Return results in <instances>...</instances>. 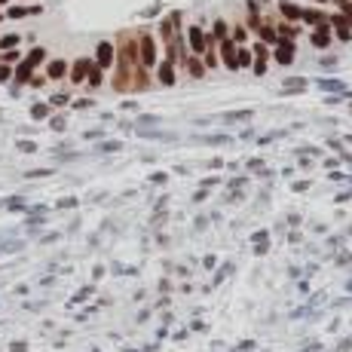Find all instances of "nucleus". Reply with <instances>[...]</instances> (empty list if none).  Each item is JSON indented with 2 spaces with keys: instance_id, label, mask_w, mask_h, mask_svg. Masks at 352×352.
Wrapping results in <instances>:
<instances>
[{
  "instance_id": "13",
  "label": "nucleus",
  "mask_w": 352,
  "mask_h": 352,
  "mask_svg": "<svg viewBox=\"0 0 352 352\" xmlns=\"http://www.w3.org/2000/svg\"><path fill=\"white\" fill-rule=\"evenodd\" d=\"M184 64H190V74H193V77H199V74H202V64H199L196 58H190V61H184Z\"/></svg>"
},
{
  "instance_id": "15",
  "label": "nucleus",
  "mask_w": 352,
  "mask_h": 352,
  "mask_svg": "<svg viewBox=\"0 0 352 352\" xmlns=\"http://www.w3.org/2000/svg\"><path fill=\"white\" fill-rule=\"evenodd\" d=\"M282 13H285L288 19H300V10H297V7H282Z\"/></svg>"
},
{
  "instance_id": "1",
  "label": "nucleus",
  "mask_w": 352,
  "mask_h": 352,
  "mask_svg": "<svg viewBox=\"0 0 352 352\" xmlns=\"http://www.w3.org/2000/svg\"><path fill=\"white\" fill-rule=\"evenodd\" d=\"M132 67H135V43L126 37L123 46H120V74H116V89H126V86H129Z\"/></svg>"
},
{
  "instance_id": "9",
  "label": "nucleus",
  "mask_w": 352,
  "mask_h": 352,
  "mask_svg": "<svg viewBox=\"0 0 352 352\" xmlns=\"http://www.w3.org/2000/svg\"><path fill=\"white\" fill-rule=\"evenodd\" d=\"M64 71H67V64H64V61H52V64H49V77H52V80L64 77Z\"/></svg>"
},
{
  "instance_id": "3",
  "label": "nucleus",
  "mask_w": 352,
  "mask_h": 352,
  "mask_svg": "<svg viewBox=\"0 0 352 352\" xmlns=\"http://www.w3.org/2000/svg\"><path fill=\"white\" fill-rule=\"evenodd\" d=\"M89 64H92L89 58H80V61L74 64V71H71V80H74V83H83L86 74H89Z\"/></svg>"
},
{
  "instance_id": "16",
  "label": "nucleus",
  "mask_w": 352,
  "mask_h": 352,
  "mask_svg": "<svg viewBox=\"0 0 352 352\" xmlns=\"http://www.w3.org/2000/svg\"><path fill=\"white\" fill-rule=\"evenodd\" d=\"M89 83H92V86H98V83H101V74H98V67L89 74Z\"/></svg>"
},
{
  "instance_id": "8",
  "label": "nucleus",
  "mask_w": 352,
  "mask_h": 352,
  "mask_svg": "<svg viewBox=\"0 0 352 352\" xmlns=\"http://www.w3.org/2000/svg\"><path fill=\"white\" fill-rule=\"evenodd\" d=\"M31 71H34V64H31V61L25 58V61H22V67L16 71V80H19V83H25V80H28V77H31Z\"/></svg>"
},
{
  "instance_id": "11",
  "label": "nucleus",
  "mask_w": 352,
  "mask_h": 352,
  "mask_svg": "<svg viewBox=\"0 0 352 352\" xmlns=\"http://www.w3.org/2000/svg\"><path fill=\"white\" fill-rule=\"evenodd\" d=\"M43 55H46V52H43V49H34V52H31V55H28V61H31V64H34V67H37V64H40V61H43Z\"/></svg>"
},
{
  "instance_id": "17",
  "label": "nucleus",
  "mask_w": 352,
  "mask_h": 352,
  "mask_svg": "<svg viewBox=\"0 0 352 352\" xmlns=\"http://www.w3.org/2000/svg\"><path fill=\"white\" fill-rule=\"evenodd\" d=\"M10 77H13V71H10V64H7V67H0V83H4V80H10Z\"/></svg>"
},
{
  "instance_id": "12",
  "label": "nucleus",
  "mask_w": 352,
  "mask_h": 352,
  "mask_svg": "<svg viewBox=\"0 0 352 352\" xmlns=\"http://www.w3.org/2000/svg\"><path fill=\"white\" fill-rule=\"evenodd\" d=\"M312 40H316V46H325V43H328V28H322L316 37H312Z\"/></svg>"
},
{
  "instance_id": "7",
  "label": "nucleus",
  "mask_w": 352,
  "mask_h": 352,
  "mask_svg": "<svg viewBox=\"0 0 352 352\" xmlns=\"http://www.w3.org/2000/svg\"><path fill=\"white\" fill-rule=\"evenodd\" d=\"M224 61H227V67H236V52H233L230 40H224Z\"/></svg>"
},
{
  "instance_id": "5",
  "label": "nucleus",
  "mask_w": 352,
  "mask_h": 352,
  "mask_svg": "<svg viewBox=\"0 0 352 352\" xmlns=\"http://www.w3.org/2000/svg\"><path fill=\"white\" fill-rule=\"evenodd\" d=\"M190 46L196 49V52H202V49H205V37H202V31H199V28H190Z\"/></svg>"
},
{
  "instance_id": "14",
  "label": "nucleus",
  "mask_w": 352,
  "mask_h": 352,
  "mask_svg": "<svg viewBox=\"0 0 352 352\" xmlns=\"http://www.w3.org/2000/svg\"><path fill=\"white\" fill-rule=\"evenodd\" d=\"M160 77H163V83H172V64H169V61L163 64V71H160Z\"/></svg>"
},
{
  "instance_id": "4",
  "label": "nucleus",
  "mask_w": 352,
  "mask_h": 352,
  "mask_svg": "<svg viewBox=\"0 0 352 352\" xmlns=\"http://www.w3.org/2000/svg\"><path fill=\"white\" fill-rule=\"evenodd\" d=\"M110 64H113V46L101 43L98 46V67H110Z\"/></svg>"
},
{
  "instance_id": "10",
  "label": "nucleus",
  "mask_w": 352,
  "mask_h": 352,
  "mask_svg": "<svg viewBox=\"0 0 352 352\" xmlns=\"http://www.w3.org/2000/svg\"><path fill=\"white\" fill-rule=\"evenodd\" d=\"M19 43V37L16 34H7V37H0V49H13Z\"/></svg>"
},
{
  "instance_id": "18",
  "label": "nucleus",
  "mask_w": 352,
  "mask_h": 352,
  "mask_svg": "<svg viewBox=\"0 0 352 352\" xmlns=\"http://www.w3.org/2000/svg\"><path fill=\"white\" fill-rule=\"evenodd\" d=\"M34 116H37V120H40V116H46V107H43V104H37V107H34Z\"/></svg>"
},
{
  "instance_id": "6",
  "label": "nucleus",
  "mask_w": 352,
  "mask_h": 352,
  "mask_svg": "<svg viewBox=\"0 0 352 352\" xmlns=\"http://www.w3.org/2000/svg\"><path fill=\"white\" fill-rule=\"evenodd\" d=\"M291 55H294V46H291V43H282V46H279V52H276V58H279L282 64H288V61H291Z\"/></svg>"
},
{
  "instance_id": "19",
  "label": "nucleus",
  "mask_w": 352,
  "mask_h": 352,
  "mask_svg": "<svg viewBox=\"0 0 352 352\" xmlns=\"http://www.w3.org/2000/svg\"><path fill=\"white\" fill-rule=\"evenodd\" d=\"M337 4H340V7H343V10H346L349 16H352V4H349V0H337Z\"/></svg>"
},
{
  "instance_id": "2",
  "label": "nucleus",
  "mask_w": 352,
  "mask_h": 352,
  "mask_svg": "<svg viewBox=\"0 0 352 352\" xmlns=\"http://www.w3.org/2000/svg\"><path fill=\"white\" fill-rule=\"evenodd\" d=\"M156 58V49H153V40L150 37H141V67H150Z\"/></svg>"
}]
</instances>
